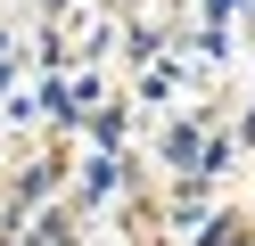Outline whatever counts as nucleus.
Returning <instances> with one entry per match:
<instances>
[{"label":"nucleus","mask_w":255,"mask_h":246,"mask_svg":"<svg viewBox=\"0 0 255 246\" xmlns=\"http://www.w3.org/2000/svg\"><path fill=\"white\" fill-rule=\"evenodd\" d=\"M0 74H8V49H0Z\"/></svg>","instance_id":"nucleus-2"},{"label":"nucleus","mask_w":255,"mask_h":246,"mask_svg":"<svg viewBox=\"0 0 255 246\" xmlns=\"http://www.w3.org/2000/svg\"><path fill=\"white\" fill-rule=\"evenodd\" d=\"M41 8H66V0H41Z\"/></svg>","instance_id":"nucleus-1"}]
</instances>
